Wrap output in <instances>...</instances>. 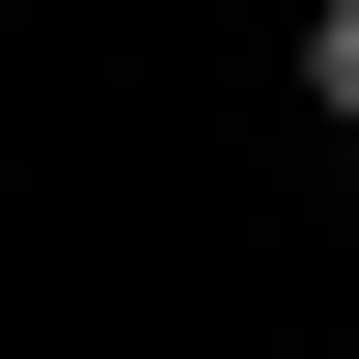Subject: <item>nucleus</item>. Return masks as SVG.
<instances>
[{"instance_id": "1", "label": "nucleus", "mask_w": 359, "mask_h": 359, "mask_svg": "<svg viewBox=\"0 0 359 359\" xmlns=\"http://www.w3.org/2000/svg\"><path fill=\"white\" fill-rule=\"evenodd\" d=\"M304 83H332V138H359V0H332V28H304Z\"/></svg>"}]
</instances>
